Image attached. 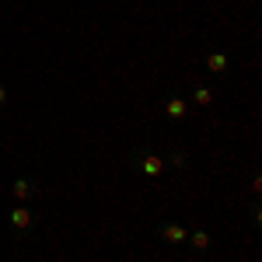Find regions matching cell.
Here are the masks:
<instances>
[{
    "instance_id": "6da1fadb",
    "label": "cell",
    "mask_w": 262,
    "mask_h": 262,
    "mask_svg": "<svg viewBox=\"0 0 262 262\" xmlns=\"http://www.w3.org/2000/svg\"><path fill=\"white\" fill-rule=\"evenodd\" d=\"M35 224H39L35 210H28L25 203H18V206L7 213V231H11V238H14V242H25V238L35 231Z\"/></svg>"
},
{
    "instance_id": "7a4b0ae2",
    "label": "cell",
    "mask_w": 262,
    "mask_h": 262,
    "mask_svg": "<svg viewBox=\"0 0 262 262\" xmlns=\"http://www.w3.org/2000/svg\"><path fill=\"white\" fill-rule=\"evenodd\" d=\"M129 164L140 171L143 179H158V175H164V158L154 154V150H147V147H133V150H129Z\"/></svg>"
},
{
    "instance_id": "3957f363",
    "label": "cell",
    "mask_w": 262,
    "mask_h": 262,
    "mask_svg": "<svg viewBox=\"0 0 262 262\" xmlns=\"http://www.w3.org/2000/svg\"><path fill=\"white\" fill-rule=\"evenodd\" d=\"M158 238L168 242V245H185L189 231H185L182 224H175V221H161V224H158Z\"/></svg>"
},
{
    "instance_id": "277c9868",
    "label": "cell",
    "mask_w": 262,
    "mask_h": 262,
    "mask_svg": "<svg viewBox=\"0 0 262 262\" xmlns=\"http://www.w3.org/2000/svg\"><path fill=\"white\" fill-rule=\"evenodd\" d=\"M11 196H14V203H25V200H32V196H39V182L21 175V179H14V185H11Z\"/></svg>"
},
{
    "instance_id": "5b68a950",
    "label": "cell",
    "mask_w": 262,
    "mask_h": 262,
    "mask_svg": "<svg viewBox=\"0 0 262 262\" xmlns=\"http://www.w3.org/2000/svg\"><path fill=\"white\" fill-rule=\"evenodd\" d=\"M164 168H175V171H189V168H192V158H189V150H182V147H171V150L164 154Z\"/></svg>"
},
{
    "instance_id": "8992f818",
    "label": "cell",
    "mask_w": 262,
    "mask_h": 262,
    "mask_svg": "<svg viewBox=\"0 0 262 262\" xmlns=\"http://www.w3.org/2000/svg\"><path fill=\"white\" fill-rule=\"evenodd\" d=\"M185 112H189V101L182 98V95H171V98L164 101V116H168L171 122H182V119H185Z\"/></svg>"
},
{
    "instance_id": "52a82bcc",
    "label": "cell",
    "mask_w": 262,
    "mask_h": 262,
    "mask_svg": "<svg viewBox=\"0 0 262 262\" xmlns=\"http://www.w3.org/2000/svg\"><path fill=\"white\" fill-rule=\"evenodd\" d=\"M185 245L192 248V252H210V245H213V238H210V231H203V227H196V231H189V238H185Z\"/></svg>"
},
{
    "instance_id": "ba28073f",
    "label": "cell",
    "mask_w": 262,
    "mask_h": 262,
    "mask_svg": "<svg viewBox=\"0 0 262 262\" xmlns=\"http://www.w3.org/2000/svg\"><path fill=\"white\" fill-rule=\"evenodd\" d=\"M206 70L210 74H227L231 70V60H227V53H221V49H213V53H206Z\"/></svg>"
},
{
    "instance_id": "9c48e42d",
    "label": "cell",
    "mask_w": 262,
    "mask_h": 262,
    "mask_svg": "<svg viewBox=\"0 0 262 262\" xmlns=\"http://www.w3.org/2000/svg\"><path fill=\"white\" fill-rule=\"evenodd\" d=\"M189 105H200V108H210V105H213V91H210L206 84H196V88H192V101H189Z\"/></svg>"
},
{
    "instance_id": "30bf717a",
    "label": "cell",
    "mask_w": 262,
    "mask_h": 262,
    "mask_svg": "<svg viewBox=\"0 0 262 262\" xmlns=\"http://www.w3.org/2000/svg\"><path fill=\"white\" fill-rule=\"evenodd\" d=\"M248 224H252V227H259V224H262V206H259V203L248 206Z\"/></svg>"
},
{
    "instance_id": "8fae6325",
    "label": "cell",
    "mask_w": 262,
    "mask_h": 262,
    "mask_svg": "<svg viewBox=\"0 0 262 262\" xmlns=\"http://www.w3.org/2000/svg\"><path fill=\"white\" fill-rule=\"evenodd\" d=\"M7 101H11V91L0 84V116H4V108H7Z\"/></svg>"
},
{
    "instance_id": "7c38bea8",
    "label": "cell",
    "mask_w": 262,
    "mask_h": 262,
    "mask_svg": "<svg viewBox=\"0 0 262 262\" xmlns=\"http://www.w3.org/2000/svg\"><path fill=\"white\" fill-rule=\"evenodd\" d=\"M252 192H255V196H259V192H262V175H259V171L252 175Z\"/></svg>"
}]
</instances>
